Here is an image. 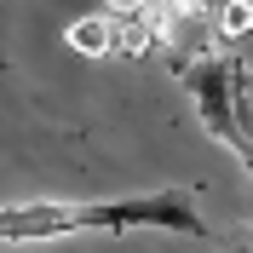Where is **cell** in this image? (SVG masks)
<instances>
[{
    "instance_id": "cell-1",
    "label": "cell",
    "mask_w": 253,
    "mask_h": 253,
    "mask_svg": "<svg viewBox=\"0 0 253 253\" xmlns=\"http://www.w3.org/2000/svg\"><path fill=\"white\" fill-rule=\"evenodd\" d=\"M86 230H167V236H207V219L190 190H150L115 202H17L0 207V242H58Z\"/></svg>"
},
{
    "instance_id": "cell-2",
    "label": "cell",
    "mask_w": 253,
    "mask_h": 253,
    "mask_svg": "<svg viewBox=\"0 0 253 253\" xmlns=\"http://www.w3.org/2000/svg\"><path fill=\"white\" fill-rule=\"evenodd\" d=\"M150 29H156V46L173 52V69H190V63L219 52V6H207V0H156Z\"/></svg>"
},
{
    "instance_id": "cell-3",
    "label": "cell",
    "mask_w": 253,
    "mask_h": 253,
    "mask_svg": "<svg viewBox=\"0 0 253 253\" xmlns=\"http://www.w3.org/2000/svg\"><path fill=\"white\" fill-rule=\"evenodd\" d=\"M178 75H184V92L196 104V115H202V126L224 150H236V126H230V75H236V58L230 52H213V58L178 69Z\"/></svg>"
},
{
    "instance_id": "cell-4",
    "label": "cell",
    "mask_w": 253,
    "mask_h": 253,
    "mask_svg": "<svg viewBox=\"0 0 253 253\" xmlns=\"http://www.w3.org/2000/svg\"><path fill=\"white\" fill-rule=\"evenodd\" d=\"M69 46L86 52V58H115V17H75L69 23Z\"/></svg>"
},
{
    "instance_id": "cell-5",
    "label": "cell",
    "mask_w": 253,
    "mask_h": 253,
    "mask_svg": "<svg viewBox=\"0 0 253 253\" xmlns=\"http://www.w3.org/2000/svg\"><path fill=\"white\" fill-rule=\"evenodd\" d=\"M156 46V29H150V12L144 17H126V23H115V58H138V52Z\"/></svg>"
},
{
    "instance_id": "cell-6",
    "label": "cell",
    "mask_w": 253,
    "mask_h": 253,
    "mask_svg": "<svg viewBox=\"0 0 253 253\" xmlns=\"http://www.w3.org/2000/svg\"><path fill=\"white\" fill-rule=\"evenodd\" d=\"M253 29V0H219V41H236Z\"/></svg>"
},
{
    "instance_id": "cell-7",
    "label": "cell",
    "mask_w": 253,
    "mask_h": 253,
    "mask_svg": "<svg viewBox=\"0 0 253 253\" xmlns=\"http://www.w3.org/2000/svg\"><path fill=\"white\" fill-rule=\"evenodd\" d=\"M104 6H110V17H115V23H126V17H144L156 0H104Z\"/></svg>"
},
{
    "instance_id": "cell-8",
    "label": "cell",
    "mask_w": 253,
    "mask_h": 253,
    "mask_svg": "<svg viewBox=\"0 0 253 253\" xmlns=\"http://www.w3.org/2000/svg\"><path fill=\"white\" fill-rule=\"evenodd\" d=\"M219 253H253V224H236L230 236H224V248Z\"/></svg>"
}]
</instances>
